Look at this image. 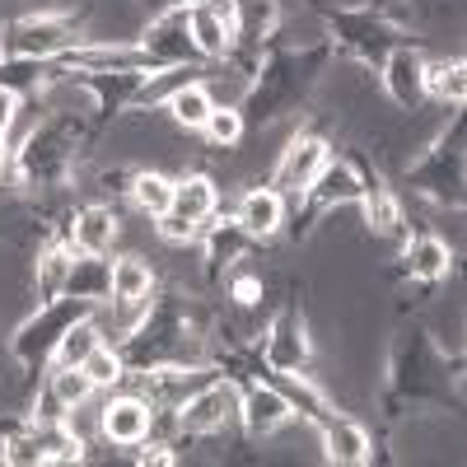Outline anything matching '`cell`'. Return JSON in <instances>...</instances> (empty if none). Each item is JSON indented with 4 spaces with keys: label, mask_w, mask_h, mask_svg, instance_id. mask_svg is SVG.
<instances>
[{
    "label": "cell",
    "mask_w": 467,
    "mask_h": 467,
    "mask_svg": "<svg viewBox=\"0 0 467 467\" xmlns=\"http://www.w3.org/2000/svg\"><path fill=\"white\" fill-rule=\"evenodd\" d=\"M234 420H239V388L234 383H211L178 402V425L187 435H215Z\"/></svg>",
    "instance_id": "1"
},
{
    "label": "cell",
    "mask_w": 467,
    "mask_h": 467,
    "mask_svg": "<svg viewBox=\"0 0 467 467\" xmlns=\"http://www.w3.org/2000/svg\"><path fill=\"white\" fill-rule=\"evenodd\" d=\"M150 425H154V407L145 398H112L108 407H99V435L108 444H145L150 440Z\"/></svg>",
    "instance_id": "2"
},
{
    "label": "cell",
    "mask_w": 467,
    "mask_h": 467,
    "mask_svg": "<svg viewBox=\"0 0 467 467\" xmlns=\"http://www.w3.org/2000/svg\"><path fill=\"white\" fill-rule=\"evenodd\" d=\"M327 164V145L318 136H295L281 160H276V192H308V182L318 178V169Z\"/></svg>",
    "instance_id": "3"
},
{
    "label": "cell",
    "mask_w": 467,
    "mask_h": 467,
    "mask_svg": "<svg viewBox=\"0 0 467 467\" xmlns=\"http://www.w3.org/2000/svg\"><path fill=\"white\" fill-rule=\"evenodd\" d=\"M70 43H75L70 24L43 15V19H19V24L10 28L5 52H10V57H57V52H66Z\"/></svg>",
    "instance_id": "4"
},
{
    "label": "cell",
    "mask_w": 467,
    "mask_h": 467,
    "mask_svg": "<svg viewBox=\"0 0 467 467\" xmlns=\"http://www.w3.org/2000/svg\"><path fill=\"white\" fill-rule=\"evenodd\" d=\"M295 416L290 398L281 393V388H271V383H253L239 393V420L248 425L253 435H271V431H281V425Z\"/></svg>",
    "instance_id": "5"
},
{
    "label": "cell",
    "mask_w": 467,
    "mask_h": 467,
    "mask_svg": "<svg viewBox=\"0 0 467 467\" xmlns=\"http://www.w3.org/2000/svg\"><path fill=\"white\" fill-rule=\"evenodd\" d=\"M187 52H197L192 47V33H187V10H164L160 19L150 24L145 33V57L150 66H169V61H182Z\"/></svg>",
    "instance_id": "6"
},
{
    "label": "cell",
    "mask_w": 467,
    "mask_h": 467,
    "mask_svg": "<svg viewBox=\"0 0 467 467\" xmlns=\"http://www.w3.org/2000/svg\"><path fill=\"white\" fill-rule=\"evenodd\" d=\"M281 220H285V202H281L276 187H253V192H244L239 215H234L239 234H248V239H271V234L281 229Z\"/></svg>",
    "instance_id": "7"
},
{
    "label": "cell",
    "mask_w": 467,
    "mask_h": 467,
    "mask_svg": "<svg viewBox=\"0 0 467 467\" xmlns=\"http://www.w3.org/2000/svg\"><path fill=\"white\" fill-rule=\"evenodd\" d=\"M117 234H122V220H117L108 206H85L80 215H75L70 239H75V248H80V257H103L117 244Z\"/></svg>",
    "instance_id": "8"
},
{
    "label": "cell",
    "mask_w": 467,
    "mask_h": 467,
    "mask_svg": "<svg viewBox=\"0 0 467 467\" xmlns=\"http://www.w3.org/2000/svg\"><path fill=\"white\" fill-rule=\"evenodd\" d=\"M187 33H192V47L202 57H224L234 43V28H229V10L215 5H192L187 10Z\"/></svg>",
    "instance_id": "9"
},
{
    "label": "cell",
    "mask_w": 467,
    "mask_h": 467,
    "mask_svg": "<svg viewBox=\"0 0 467 467\" xmlns=\"http://www.w3.org/2000/svg\"><path fill=\"white\" fill-rule=\"evenodd\" d=\"M154 290V271L140 257H117L108 266V299L112 304H150Z\"/></svg>",
    "instance_id": "10"
},
{
    "label": "cell",
    "mask_w": 467,
    "mask_h": 467,
    "mask_svg": "<svg viewBox=\"0 0 467 467\" xmlns=\"http://www.w3.org/2000/svg\"><path fill=\"white\" fill-rule=\"evenodd\" d=\"M323 444L332 462H365L369 458V431L356 425L350 416H323Z\"/></svg>",
    "instance_id": "11"
},
{
    "label": "cell",
    "mask_w": 467,
    "mask_h": 467,
    "mask_svg": "<svg viewBox=\"0 0 467 467\" xmlns=\"http://www.w3.org/2000/svg\"><path fill=\"white\" fill-rule=\"evenodd\" d=\"M215 206H220V187L206 178V173H187V178H178L173 182V206L169 211H178V215H187V220H211L215 215Z\"/></svg>",
    "instance_id": "12"
},
{
    "label": "cell",
    "mask_w": 467,
    "mask_h": 467,
    "mask_svg": "<svg viewBox=\"0 0 467 467\" xmlns=\"http://www.w3.org/2000/svg\"><path fill=\"white\" fill-rule=\"evenodd\" d=\"M276 19H281L276 0H234L229 5V28H234V37H244V43H262V37H271Z\"/></svg>",
    "instance_id": "13"
},
{
    "label": "cell",
    "mask_w": 467,
    "mask_h": 467,
    "mask_svg": "<svg viewBox=\"0 0 467 467\" xmlns=\"http://www.w3.org/2000/svg\"><path fill=\"white\" fill-rule=\"evenodd\" d=\"M164 108H169V117H173L182 131H202V127H206V117H211V108H215V99H211L206 85L182 80V85L164 99Z\"/></svg>",
    "instance_id": "14"
},
{
    "label": "cell",
    "mask_w": 467,
    "mask_h": 467,
    "mask_svg": "<svg viewBox=\"0 0 467 467\" xmlns=\"http://www.w3.org/2000/svg\"><path fill=\"white\" fill-rule=\"evenodd\" d=\"M308 192H314L318 202H360L365 182L356 178V169H350V164H341V160H332V154H327V164L318 169L314 182H308Z\"/></svg>",
    "instance_id": "15"
},
{
    "label": "cell",
    "mask_w": 467,
    "mask_h": 467,
    "mask_svg": "<svg viewBox=\"0 0 467 467\" xmlns=\"http://www.w3.org/2000/svg\"><path fill=\"white\" fill-rule=\"evenodd\" d=\"M449 262H453V253H449L444 239H435V234H420V239L407 244V271H411V276H420V281L444 276Z\"/></svg>",
    "instance_id": "16"
},
{
    "label": "cell",
    "mask_w": 467,
    "mask_h": 467,
    "mask_svg": "<svg viewBox=\"0 0 467 467\" xmlns=\"http://www.w3.org/2000/svg\"><path fill=\"white\" fill-rule=\"evenodd\" d=\"M94 346H99V327H94V318H75V323H66V327L57 332V346H52V369H57V365H80Z\"/></svg>",
    "instance_id": "17"
},
{
    "label": "cell",
    "mask_w": 467,
    "mask_h": 467,
    "mask_svg": "<svg viewBox=\"0 0 467 467\" xmlns=\"http://www.w3.org/2000/svg\"><path fill=\"white\" fill-rule=\"evenodd\" d=\"M420 94H431L440 103H462V94H467L462 66L458 61H425L420 66Z\"/></svg>",
    "instance_id": "18"
},
{
    "label": "cell",
    "mask_w": 467,
    "mask_h": 467,
    "mask_svg": "<svg viewBox=\"0 0 467 467\" xmlns=\"http://www.w3.org/2000/svg\"><path fill=\"white\" fill-rule=\"evenodd\" d=\"M420 57L416 52H398L393 61H388V75H383V85H388V94H393V103H402V108H411L416 99H420Z\"/></svg>",
    "instance_id": "19"
},
{
    "label": "cell",
    "mask_w": 467,
    "mask_h": 467,
    "mask_svg": "<svg viewBox=\"0 0 467 467\" xmlns=\"http://www.w3.org/2000/svg\"><path fill=\"white\" fill-rule=\"evenodd\" d=\"M131 202H136V211L140 215H164L169 206H173V178H164V173H136L131 178Z\"/></svg>",
    "instance_id": "20"
},
{
    "label": "cell",
    "mask_w": 467,
    "mask_h": 467,
    "mask_svg": "<svg viewBox=\"0 0 467 467\" xmlns=\"http://www.w3.org/2000/svg\"><path fill=\"white\" fill-rule=\"evenodd\" d=\"M52 398L61 411H75V407H85L94 398V379L85 374V365H57L52 374Z\"/></svg>",
    "instance_id": "21"
},
{
    "label": "cell",
    "mask_w": 467,
    "mask_h": 467,
    "mask_svg": "<svg viewBox=\"0 0 467 467\" xmlns=\"http://www.w3.org/2000/svg\"><path fill=\"white\" fill-rule=\"evenodd\" d=\"M266 356H271V365H276V374H290V369H299V365H304V356H308L304 332H295V323L285 318V323L276 327V337H271Z\"/></svg>",
    "instance_id": "22"
},
{
    "label": "cell",
    "mask_w": 467,
    "mask_h": 467,
    "mask_svg": "<svg viewBox=\"0 0 467 467\" xmlns=\"http://www.w3.org/2000/svg\"><path fill=\"white\" fill-rule=\"evenodd\" d=\"M360 202H365V220H369V229H379V234H398L402 211H398L393 197H388V187H383V182H369V187L360 192Z\"/></svg>",
    "instance_id": "23"
},
{
    "label": "cell",
    "mask_w": 467,
    "mask_h": 467,
    "mask_svg": "<svg viewBox=\"0 0 467 467\" xmlns=\"http://www.w3.org/2000/svg\"><path fill=\"white\" fill-rule=\"evenodd\" d=\"M202 131H206V140L215 150H229V145H239V136H244V117H239V108H234V103H215Z\"/></svg>",
    "instance_id": "24"
},
{
    "label": "cell",
    "mask_w": 467,
    "mask_h": 467,
    "mask_svg": "<svg viewBox=\"0 0 467 467\" xmlns=\"http://www.w3.org/2000/svg\"><path fill=\"white\" fill-rule=\"evenodd\" d=\"M70 253H61V248H52L43 262H37V295H43V304H57V295L66 290V281H70Z\"/></svg>",
    "instance_id": "25"
},
{
    "label": "cell",
    "mask_w": 467,
    "mask_h": 467,
    "mask_svg": "<svg viewBox=\"0 0 467 467\" xmlns=\"http://www.w3.org/2000/svg\"><path fill=\"white\" fill-rule=\"evenodd\" d=\"M85 365V374L94 379V388H112V383H122L127 379V365H122V356H117V350L108 346V341H99L89 356L80 360Z\"/></svg>",
    "instance_id": "26"
},
{
    "label": "cell",
    "mask_w": 467,
    "mask_h": 467,
    "mask_svg": "<svg viewBox=\"0 0 467 467\" xmlns=\"http://www.w3.org/2000/svg\"><path fill=\"white\" fill-rule=\"evenodd\" d=\"M154 220H160L154 229H160L164 244H197V239H202V224L187 220V215H178V211H164V215H154Z\"/></svg>",
    "instance_id": "27"
},
{
    "label": "cell",
    "mask_w": 467,
    "mask_h": 467,
    "mask_svg": "<svg viewBox=\"0 0 467 467\" xmlns=\"http://www.w3.org/2000/svg\"><path fill=\"white\" fill-rule=\"evenodd\" d=\"M15 117H19V94L10 85H0V136H10Z\"/></svg>",
    "instance_id": "28"
},
{
    "label": "cell",
    "mask_w": 467,
    "mask_h": 467,
    "mask_svg": "<svg viewBox=\"0 0 467 467\" xmlns=\"http://www.w3.org/2000/svg\"><path fill=\"white\" fill-rule=\"evenodd\" d=\"M5 160H10V145H5V136H0V169H5Z\"/></svg>",
    "instance_id": "29"
}]
</instances>
